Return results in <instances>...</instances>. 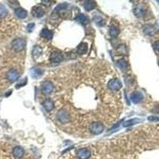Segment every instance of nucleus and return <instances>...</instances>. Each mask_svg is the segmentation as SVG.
Segmentation results:
<instances>
[{
    "label": "nucleus",
    "mask_w": 159,
    "mask_h": 159,
    "mask_svg": "<svg viewBox=\"0 0 159 159\" xmlns=\"http://www.w3.org/2000/svg\"><path fill=\"white\" fill-rule=\"evenodd\" d=\"M57 119L62 124H66L69 121L70 118H69V115L68 112L62 109L60 110L59 112L57 113Z\"/></svg>",
    "instance_id": "nucleus-4"
},
{
    "label": "nucleus",
    "mask_w": 159,
    "mask_h": 159,
    "mask_svg": "<svg viewBox=\"0 0 159 159\" xmlns=\"http://www.w3.org/2000/svg\"><path fill=\"white\" fill-rule=\"evenodd\" d=\"M50 61L52 63H60L64 61V57L61 52L59 51H53L50 54Z\"/></svg>",
    "instance_id": "nucleus-5"
},
{
    "label": "nucleus",
    "mask_w": 159,
    "mask_h": 159,
    "mask_svg": "<svg viewBox=\"0 0 159 159\" xmlns=\"http://www.w3.org/2000/svg\"><path fill=\"white\" fill-rule=\"evenodd\" d=\"M41 54H42V49L39 45H35L32 50V56H33V59H38Z\"/></svg>",
    "instance_id": "nucleus-20"
},
{
    "label": "nucleus",
    "mask_w": 159,
    "mask_h": 159,
    "mask_svg": "<svg viewBox=\"0 0 159 159\" xmlns=\"http://www.w3.org/2000/svg\"><path fill=\"white\" fill-rule=\"evenodd\" d=\"M69 7V4L67 2H63V3H61V4H58L57 7H55V11L57 13H63L64 11H65Z\"/></svg>",
    "instance_id": "nucleus-22"
},
{
    "label": "nucleus",
    "mask_w": 159,
    "mask_h": 159,
    "mask_svg": "<svg viewBox=\"0 0 159 159\" xmlns=\"http://www.w3.org/2000/svg\"><path fill=\"white\" fill-rule=\"evenodd\" d=\"M89 130H90L92 134L98 135H100V134L103 133V131L104 130V126L100 122H94V123L90 124Z\"/></svg>",
    "instance_id": "nucleus-2"
},
{
    "label": "nucleus",
    "mask_w": 159,
    "mask_h": 159,
    "mask_svg": "<svg viewBox=\"0 0 159 159\" xmlns=\"http://www.w3.org/2000/svg\"><path fill=\"white\" fill-rule=\"evenodd\" d=\"M76 156L79 159H88L91 156V151L87 148H82L77 150Z\"/></svg>",
    "instance_id": "nucleus-9"
},
{
    "label": "nucleus",
    "mask_w": 159,
    "mask_h": 159,
    "mask_svg": "<svg viewBox=\"0 0 159 159\" xmlns=\"http://www.w3.org/2000/svg\"><path fill=\"white\" fill-rule=\"evenodd\" d=\"M93 21H95V23L97 24L99 26H104V20L103 19V18L100 15H95L94 18H93Z\"/></svg>",
    "instance_id": "nucleus-26"
},
{
    "label": "nucleus",
    "mask_w": 159,
    "mask_h": 159,
    "mask_svg": "<svg viewBox=\"0 0 159 159\" xmlns=\"http://www.w3.org/2000/svg\"><path fill=\"white\" fill-rule=\"evenodd\" d=\"M54 86L52 82L49 81H45L41 84V91L44 94H50L53 91Z\"/></svg>",
    "instance_id": "nucleus-7"
},
{
    "label": "nucleus",
    "mask_w": 159,
    "mask_h": 159,
    "mask_svg": "<svg viewBox=\"0 0 159 159\" xmlns=\"http://www.w3.org/2000/svg\"><path fill=\"white\" fill-rule=\"evenodd\" d=\"M27 84V78H25L24 79V81H21L20 83L17 84H16V87L15 88H17V89H18V88H21V87H23V86H25Z\"/></svg>",
    "instance_id": "nucleus-28"
},
{
    "label": "nucleus",
    "mask_w": 159,
    "mask_h": 159,
    "mask_svg": "<svg viewBox=\"0 0 159 159\" xmlns=\"http://www.w3.org/2000/svg\"><path fill=\"white\" fill-rule=\"evenodd\" d=\"M12 48L16 52H21L26 47V41L23 38H18L12 41Z\"/></svg>",
    "instance_id": "nucleus-1"
},
{
    "label": "nucleus",
    "mask_w": 159,
    "mask_h": 159,
    "mask_svg": "<svg viewBox=\"0 0 159 159\" xmlns=\"http://www.w3.org/2000/svg\"><path fill=\"white\" fill-rule=\"evenodd\" d=\"M43 71L42 69L38 68V67H35V68H33V69L30 70V75L32 76V78L37 79L39 78L40 76H41L43 75Z\"/></svg>",
    "instance_id": "nucleus-14"
},
{
    "label": "nucleus",
    "mask_w": 159,
    "mask_h": 159,
    "mask_svg": "<svg viewBox=\"0 0 159 159\" xmlns=\"http://www.w3.org/2000/svg\"><path fill=\"white\" fill-rule=\"evenodd\" d=\"M143 33L146 36H154L157 33V29L152 25H146L143 26Z\"/></svg>",
    "instance_id": "nucleus-10"
},
{
    "label": "nucleus",
    "mask_w": 159,
    "mask_h": 159,
    "mask_svg": "<svg viewBox=\"0 0 159 159\" xmlns=\"http://www.w3.org/2000/svg\"><path fill=\"white\" fill-rule=\"evenodd\" d=\"M40 34L41 37L45 38V39H47V40H51L53 37V32L47 28L42 29L41 31Z\"/></svg>",
    "instance_id": "nucleus-16"
},
{
    "label": "nucleus",
    "mask_w": 159,
    "mask_h": 159,
    "mask_svg": "<svg viewBox=\"0 0 159 159\" xmlns=\"http://www.w3.org/2000/svg\"><path fill=\"white\" fill-rule=\"evenodd\" d=\"M7 77L8 79V81L11 83H14L15 81H17L20 77V74L16 69H10L8 71L7 74Z\"/></svg>",
    "instance_id": "nucleus-6"
},
{
    "label": "nucleus",
    "mask_w": 159,
    "mask_h": 159,
    "mask_svg": "<svg viewBox=\"0 0 159 159\" xmlns=\"http://www.w3.org/2000/svg\"><path fill=\"white\" fill-rule=\"evenodd\" d=\"M133 12L137 18H143L145 15V10L141 6H138V7H135Z\"/></svg>",
    "instance_id": "nucleus-19"
},
{
    "label": "nucleus",
    "mask_w": 159,
    "mask_h": 159,
    "mask_svg": "<svg viewBox=\"0 0 159 159\" xmlns=\"http://www.w3.org/2000/svg\"><path fill=\"white\" fill-rule=\"evenodd\" d=\"M109 33L110 35L112 36V37H113V38H116L117 36L119 35V29L116 26H114V25H113V26H112L110 27Z\"/></svg>",
    "instance_id": "nucleus-25"
},
{
    "label": "nucleus",
    "mask_w": 159,
    "mask_h": 159,
    "mask_svg": "<svg viewBox=\"0 0 159 159\" xmlns=\"http://www.w3.org/2000/svg\"><path fill=\"white\" fill-rule=\"evenodd\" d=\"M14 13H15V15L20 19L26 18V17L28 16V12H27V10L23 9V8H21V7L16 8L15 10H14Z\"/></svg>",
    "instance_id": "nucleus-11"
},
{
    "label": "nucleus",
    "mask_w": 159,
    "mask_h": 159,
    "mask_svg": "<svg viewBox=\"0 0 159 159\" xmlns=\"http://www.w3.org/2000/svg\"><path fill=\"white\" fill-rule=\"evenodd\" d=\"M34 27H35V24L34 23H29L28 25H27V27H26V29H27V31L30 33V32H32V31L33 30Z\"/></svg>",
    "instance_id": "nucleus-29"
},
{
    "label": "nucleus",
    "mask_w": 159,
    "mask_h": 159,
    "mask_svg": "<svg viewBox=\"0 0 159 159\" xmlns=\"http://www.w3.org/2000/svg\"><path fill=\"white\" fill-rule=\"evenodd\" d=\"M25 151H24L23 148H21V146H16L14 148L13 150V155L17 158H21L23 157Z\"/></svg>",
    "instance_id": "nucleus-18"
},
{
    "label": "nucleus",
    "mask_w": 159,
    "mask_h": 159,
    "mask_svg": "<svg viewBox=\"0 0 159 159\" xmlns=\"http://www.w3.org/2000/svg\"><path fill=\"white\" fill-rule=\"evenodd\" d=\"M107 87H108V88H110L111 90L115 91V92H118V91L121 89L122 83L118 79H112V80L109 81V82L107 83Z\"/></svg>",
    "instance_id": "nucleus-3"
},
{
    "label": "nucleus",
    "mask_w": 159,
    "mask_h": 159,
    "mask_svg": "<svg viewBox=\"0 0 159 159\" xmlns=\"http://www.w3.org/2000/svg\"><path fill=\"white\" fill-rule=\"evenodd\" d=\"M42 106L43 107L45 108L46 112H50L54 108V103H53V101L52 100H50V99H46V100L43 101Z\"/></svg>",
    "instance_id": "nucleus-12"
},
{
    "label": "nucleus",
    "mask_w": 159,
    "mask_h": 159,
    "mask_svg": "<svg viewBox=\"0 0 159 159\" xmlns=\"http://www.w3.org/2000/svg\"><path fill=\"white\" fill-rule=\"evenodd\" d=\"M153 48L156 52L159 53V40L155 41V43L153 44Z\"/></svg>",
    "instance_id": "nucleus-30"
},
{
    "label": "nucleus",
    "mask_w": 159,
    "mask_h": 159,
    "mask_svg": "<svg viewBox=\"0 0 159 159\" xmlns=\"http://www.w3.org/2000/svg\"><path fill=\"white\" fill-rule=\"evenodd\" d=\"M142 121L141 119H137V118H134V119H128V120H126L124 123V127H128V126H133L135 124H137L138 123H140Z\"/></svg>",
    "instance_id": "nucleus-23"
},
{
    "label": "nucleus",
    "mask_w": 159,
    "mask_h": 159,
    "mask_svg": "<svg viewBox=\"0 0 159 159\" xmlns=\"http://www.w3.org/2000/svg\"><path fill=\"white\" fill-rule=\"evenodd\" d=\"M32 14L35 18H40L41 17L44 16L45 14V10L43 9L42 7H33V10H32Z\"/></svg>",
    "instance_id": "nucleus-13"
},
{
    "label": "nucleus",
    "mask_w": 159,
    "mask_h": 159,
    "mask_svg": "<svg viewBox=\"0 0 159 159\" xmlns=\"http://www.w3.org/2000/svg\"><path fill=\"white\" fill-rule=\"evenodd\" d=\"M8 14V10H7V7H5L4 5L0 3V18H3L7 16Z\"/></svg>",
    "instance_id": "nucleus-27"
},
{
    "label": "nucleus",
    "mask_w": 159,
    "mask_h": 159,
    "mask_svg": "<svg viewBox=\"0 0 159 159\" xmlns=\"http://www.w3.org/2000/svg\"><path fill=\"white\" fill-rule=\"evenodd\" d=\"M117 65H118V67H119V69H121L122 71H125V70L127 69L128 64H127V62H126V60L120 59L118 60V61H117Z\"/></svg>",
    "instance_id": "nucleus-24"
},
{
    "label": "nucleus",
    "mask_w": 159,
    "mask_h": 159,
    "mask_svg": "<svg viewBox=\"0 0 159 159\" xmlns=\"http://www.w3.org/2000/svg\"><path fill=\"white\" fill-rule=\"evenodd\" d=\"M148 120L151 122L159 121V118L158 117H155V116H149L148 117Z\"/></svg>",
    "instance_id": "nucleus-31"
},
{
    "label": "nucleus",
    "mask_w": 159,
    "mask_h": 159,
    "mask_svg": "<svg viewBox=\"0 0 159 159\" xmlns=\"http://www.w3.org/2000/svg\"><path fill=\"white\" fill-rule=\"evenodd\" d=\"M95 6H96V3H95V1H92V0L85 1L84 3V9H85L87 11L92 10L95 7Z\"/></svg>",
    "instance_id": "nucleus-21"
},
{
    "label": "nucleus",
    "mask_w": 159,
    "mask_h": 159,
    "mask_svg": "<svg viewBox=\"0 0 159 159\" xmlns=\"http://www.w3.org/2000/svg\"><path fill=\"white\" fill-rule=\"evenodd\" d=\"M88 44L85 42H81L77 46V49H76V52L77 53L80 55H83L85 54L86 53L88 52Z\"/></svg>",
    "instance_id": "nucleus-15"
},
{
    "label": "nucleus",
    "mask_w": 159,
    "mask_h": 159,
    "mask_svg": "<svg viewBox=\"0 0 159 159\" xmlns=\"http://www.w3.org/2000/svg\"><path fill=\"white\" fill-rule=\"evenodd\" d=\"M76 21L79 23L82 24V25H87L89 23V18L88 17L85 16L84 14H80L76 17Z\"/></svg>",
    "instance_id": "nucleus-17"
},
{
    "label": "nucleus",
    "mask_w": 159,
    "mask_h": 159,
    "mask_svg": "<svg viewBox=\"0 0 159 159\" xmlns=\"http://www.w3.org/2000/svg\"><path fill=\"white\" fill-rule=\"evenodd\" d=\"M158 64H159V59H158Z\"/></svg>",
    "instance_id": "nucleus-33"
},
{
    "label": "nucleus",
    "mask_w": 159,
    "mask_h": 159,
    "mask_svg": "<svg viewBox=\"0 0 159 159\" xmlns=\"http://www.w3.org/2000/svg\"><path fill=\"white\" fill-rule=\"evenodd\" d=\"M42 2H46V3H45V5H47V6H49V5L51 4V3H50V2H53V1H45V0H43Z\"/></svg>",
    "instance_id": "nucleus-32"
},
{
    "label": "nucleus",
    "mask_w": 159,
    "mask_h": 159,
    "mask_svg": "<svg viewBox=\"0 0 159 159\" xmlns=\"http://www.w3.org/2000/svg\"><path fill=\"white\" fill-rule=\"evenodd\" d=\"M144 99L143 93L138 91L134 92L133 93H131V100L134 104H139L140 102H142Z\"/></svg>",
    "instance_id": "nucleus-8"
}]
</instances>
